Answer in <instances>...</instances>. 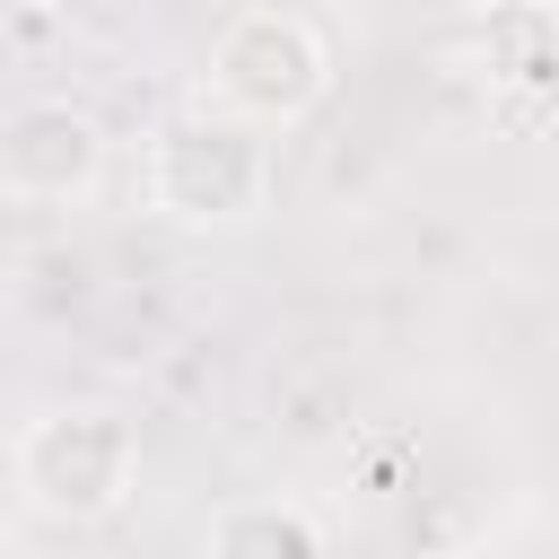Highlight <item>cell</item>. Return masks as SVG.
Wrapping results in <instances>:
<instances>
[{"mask_svg":"<svg viewBox=\"0 0 559 559\" xmlns=\"http://www.w3.org/2000/svg\"><path fill=\"white\" fill-rule=\"evenodd\" d=\"M140 489V428L114 402H61L17 428V498L44 524H105Z\"/></svg>","mask_w":559,"mask_h":559,"instance_id":"obj_1","label":"cell"},{"mask_svg":"<svg viewBox=\"0 0 559 559\" xmlns=\"http://www.w3.org/2000/svg\"><path fill=\"white\" fill-rule=\"evenodd\" d=\"M210 105L236 114V122H262V131H288L323 105L332 87V44L306 9H280V0H253L236 9L218 35H210Z\"/></svg>","mask_w":559,"mask_h":559,"instance_id":"obj_2","label":"cell"},{"mask_svg":"<svg viewBox=\"0 0 559 559\" xmlns=\"http://www.w3.org/2000/svg\"><path fill=\"white\" fill-rule=\"evenodd\" d=\"M271 201L262 122L236 114H175L148 140V210L175 227H245Z\"/></svg>","mask_w":559,"mask_h":559,"instance_id":"obj_3","label":"cell"},{"mask_svg":"<svg viewBox=\"0 0 559 559\" xmlns=\"http://www.w3.org/2000/svg\"><path fill=\"white\" fill-rule=\"evenodd\" d=\"M105 175V122L70 96H17L0 114V183L9 201H79Z\"/></svg>","mask_w":559,"mask_h":559,"instance_id":"obj_4","label":"cell"},{"mask_svg":"<svg viewBox=\"0 0 559 559\" xmlns=\"http://www.w3.org/2000/svg\"><path fill=\"white\" fill-rule=\"evenodd\" d=\"M480 79L507 96L559 87V9L550 0H489L480 17Z\"/></svg>","mask_w":559,"mask_h":559,"instance_id":"obj_5","label":"cell"},{"mask_svg":"<svg viewBox=\"0 0 559 559\" xmlns=\"http://www.w3.org/2000/svg\"><path fill=\"white\" fill-rule=\"evenodd\" d=\"M210 559H332V533L306 498H227L210 515Z\"/></svg>","mask_w":559,"mask_h":559,"instance_id":"obj_6","label":"cell"},{"mask_svg":"<svg viewBox=\"0 0 559 559\" xmlns=\"http://www.w3.org/2000/svg\"><path fill=\"white\" fill-rule=\"evenodd\" d=\"M550 9H559V0H550Z\"/></svg>","mask_w":559,"mask_h":559,"instance_id":"obj_7","label":"cell"}]
</instances>
